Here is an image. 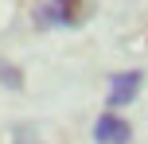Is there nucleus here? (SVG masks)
I'll list each match as a JSON object with an SVG mask.
<instances>
[{
  "instance_id": "1",
  "label": "nucleus",
  "mask_w": 148,
  "mask_h": 144,
  "mask_svg": "<svg viewBox=\"0 0 148 144\" xmlns=\"http://www.w3.org/2000/svg\"><path fill=\"white\" fill-rule=\"evenodd\" d=\"M144 86V70H121V74L109 78V93H105V109H125L136 101V93H140Z\"/></svg>"
},
{
  "instance_id": "2",
  "label": "nucleus",
  "mask_w": 148,
  "mask_h": 144,
  "mask_svg": "<svg viewBox=\"0 0 148 144\" xmlns=\"http://www.w3.org/2000/svg\"><path fill=\"white\" fill-rule=\"evenodd\" d=\"M35 20L43 27H74L82 20V0H47L35 8Z\"/></svg>"
},
{
  "instance_id": "3",
  "label": "nucleus",
  "mask_w": 148,
  "mask_h": 144,
  "mask_svg": "<svg viewBox=\"0 0 148 144\" xmlns=\"http://www.w3.org/2000/svg\"><path fill=\"white\" fill-rule=\"evenodd\" d=\"M129 140H133V125H129L121 113L105 109V113L94 121V144H129Z\"/></svg>"
},
{
  "instance_id": "4",
  "label": "nucleus",
  "mask_w": 148,
  "mask_h": 144,
  "mask_svg": "<svg viewBox=\"0 0 148 144\" xmlns=\"http://www.w3.org/2000/svg\"><path fill=\"white\" fill-rule=\"evenodd\" d=\"M0 86H8V90H23V70L16 66V62L0 59Z\"/></svg>"
}]
</instances>
